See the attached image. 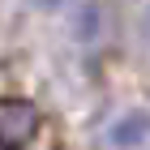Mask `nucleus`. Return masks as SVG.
Here are the masks:
<instances>
[{
    "mask_svg": "<svg viewBox=\"0 0 150 150\" xmlns=\"http://www.w3.org/2000/svg\"><path fill=\"white\" fill-rule=\"evenodd\" d=\"M146 133H150V112H125V116L112 125V146H120V150L142 146Z\"/></svg>",
    "mask_w": 150,
    "mask_h": 150,
    "instance_id": "1",
    "label": "nucleus"
},
{
    "mask_svg": "<svg viewBox=\"0 0 150 150\" xmlns=\"http://www.w3.org/2000/svg\"><path fill=\"white\" fill-rule=\"evenodd\" d=\"M30 129H35V112L30 107H22V103H4L0 107V137L9 142V146L30 137Z\"/></svg>",
    "mask_w": 150,
    "mask_h": 150,
    "instance_id": "2",
    "label": "nucleus"
}]
</instances>
